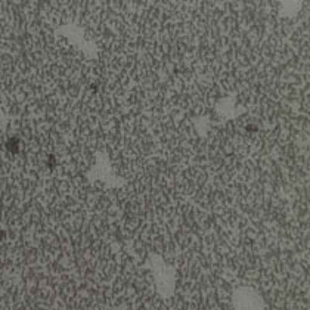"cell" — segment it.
Segmentation results:
<instances>
[{"instance_id": "6da1fadb", "label": "cell", "mask_w": 310, "mask_h": 310, "mask_svg": "<svg viewBox=\"0 0 310 310\" xmlns=\"http://www.w3.org/2000/svg\"><path fill=\"white\" fill-rule=\"evenodd\" d=\"M16 143H18V140L16 139H11L9 142H8V148H9V151L11 152H18V148H16Z\"/></svg>"}]
</instances>
